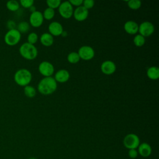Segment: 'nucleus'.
Returning <instances> with one entry per match:
<instances>
[{"mask_svg": "<svg viewBox=\"0 0 159 159\" xmlns=\"http://www.w3.org/2000/svg\"><path fill=\"white\" fill-rule=\"evenodd\" d=\"M57 83L55 78L49 76L42 78L38 84V91L42 94L49 95L56 91Z\"/></svg>", "mask_w": 159, "mask_h": 159, "instance_id": "f257e3e1", "label": "nucleus"}, {"mask_svg": "<svg viewBox=\"0 0 159 159\" xmlns=\"http://www.w3.org/2000/svg\"><path fill=\"white\" fill-rule=\"evenodd\" d=\"M32 73L26 68H21L16 71L14 74V79L15 82L20 86L29 85L32 80Z\"/></svg>", "mask_w": 159, "mask_h": 159, "instance_id": "f03ea898", "label": "nucleus"}, {"mask_svg": "<svg viewBox=\"0 0 159 159\" xmlns=\"http://www.w3.org/2000/svg\"><path fill=\"white\" fill-rule=\"evenodd\" d=\"M19 53L24 58L31 60L37 57L38 50L34 45L25 42L20 45L19 48Z\"/></svg>", "mask_w": 159, "mask_h": 159, "instance_id": "7ed1b4c3", "label": "nucleus"}, {"mask_svg": "<svg viewBox=\"0 0 159 159\" xmlns=\"http://www.w3.org/2000/svg\"><path fill=\"white\" fill-rule=\"evenodd\" d=\"M21 38V34L16 29L9 30L4 35V42L9 46H14L19 43Z\"/></svg>", "mask_w": 159, "mask_h": 159, "instance_id": "20e7f679", "label": "nucleus"}, {"mask_svg": "<svg viewBox=\"0 0 159 159\" xmlns=\"http://www.w3.org/2000/svg\"><path fill=\"white\" fill-rule=\"evenodd\" d=\"M124 145L129 149H136L140 145L139 137L134 134H129L123 140Z\"/></svg>", "mask_w": 159, "mask_h": 159, "instance_id": "39448f33", "label": "nucleus"}, {"mask_svg": "<svg viewBox=\"0 0 159 159\" xmlns=\"http://www.w3.org/2000/svg\"><path fill=\"white\" fill-rule=\"evenodd\" d=\"M73 6L70 4L69 1H66L61 2L58 7V12L65 19L71 17L73 14Z\"/></svg>", "mask_w": 159, "mask_h": 159, "instance_id": "423d86ee", "label": "nucleus"}, {"mask_svg": "<svg viewBox=\"0 0 159 159\" xmlns=\"http://www.w3.org/2000/svg\"><path fill=\"white\" fill-rule=\"evenodd\" d=\"M154 25L152 22L149 21H145L139 25L138 31L139 32L140 35L145 37L151 35L154 32Z\"/></svg>", "mask_w": 159, "mask_h": 159, "instance_id": "0eeeda50", "label": "nucleus"}, {"mask_svg": "<svg viewBox=\"0 0 159 159\" xmlns=\"http://www.w3.org/2000/svg\"><path fill=\"white\" fill-rule=\"evenodd\" d=\"M54 66L49 61H43L39 65V72L45 77L52 76L54 73Z\"/></svg>", "mask_w": 159, "mask_h": 159, "instance_id": "6e6552de", "label": "nucleus"}, {"mask_svg": "<svg viewBox=\"0 0 159 159\" xmlns=\"http://www.w3.org/2000/svg\"><path fill=\"white\" fill-rule=\"evenodd\" d=\"M80 58L84 60H89L94 57V49L88 45L81 47L78 52Z\"/></svg>", "mask_w": 159, "mask_h": 159, "instance_id": "1a4fd4ad", "label": "nucleus"}, {"mask_svg": "<svg viewBox=\"0 0 159 159\" xmlns=\"http://www.w3.org/2000/svg\"><path fill=\"white\" fill-rule=\"evenodd\" d=\"M43 19L42 13L39 11H35V12H32L30 15V24L34 27H39L42 24Z\"/></svg>", "mask_w": 159, "mask_h": 159, "instance_id": "9d476101", "label": "nucleus"}, {"mask_svg": "<svg viewBox=\"0 0 159 159\" xmlns=\"http://www.w3.org/2000/svg\"><path fill=\"white\" fill-rule=\"evenodd\" d=\"M88 9L85 8L83 6L77 7L73 11V16L78 21H83L88 16Z\"/></svg>", "mask_w": 159, "mask_h": 159, "instance_id": "9b49d317", "label": "nucleus"}, {"mask_svg": "<svg viewBox=\"0 0 159 159\" xmlns=\"http://www.w3.org/2000/svg\"><path fill=\"white\" fill-rule=\"evenodd\" d=\"M102 72L106 75H111L114 73L116 70V66L114 62L111 60H106L103 61L101 65Z\"/></svg>", "mask_w": 159, "mask_h": 159, "instance_id": "f8f14e48", "label": "nucleus"}, {"mask_svg": "<svg viewBox=\"0 0 159 159\" xmlns=\"http://www.w3.org/2000/svg\"><path fill=\"white\" fill-rule=\"evenodd\" d=\"M48 30L52 36H59L63 31L62 25L57 21L51 22L48 25Z\"/></svg>", "mask_w": 159, "mask_h": 159, "instance_id": "ddd939ff", "label": "nucleus"}, {"mask_svg": "<svg viewBox=\"0 0 159 159\" xmlns=\"http://www.w3.org/2000/svg\"><path fill=\"white\" fill-rule=\"evenodd\" d=\"M137 148L138 153H139V155H141L142 157L147 158L149 157L152 153V147L148 143L146 142L140 143Z\"/></svg>", "mask_w": 159, "mask_h": 159, "instance_id": "4468645a", "label": "nucleus"}, {"mask_svg": "<svg viewBox=\"0 0 159 159\" xmlns=\"http://www.w3.org/2000/svg\"><path fill=\"white\" fill-rule=\"evenodd\" d=\"M54 78L56 81L60 83H65L69 80L70 73L66 70L61 69L57 71V73L55 75Z\"/></svg>", "mask_w": 159, "mask_h": 159, "instance_id": "2eb2a0df", "label": "nucleus"}, {"mask_svg": "<svg viewBox=\"0 0 159 159\" xmlns=\"http://www.w3.org/2000/svg\"><path fill=\"white\" fill-rule=\"evenodd\" d=\"M124 30L129 34H135L138 32L139 25L137 22L133 20L127 21L124 25Z\"/></svg>", "mask_w": 159, "mask_h": 159, "instance_id": "dca6fc26", "label": "nucleus"}, {"mask_svg": "<svg viewBox=\"0 0 159 159\" xmlns=\"http://www.w3.org/2000/svg\"><path fill=\"white\" fill-rule=\"evenodd\" d=\"M40 42L42 45L46 47L51 46L53 43V37L50 33H43L41 35L40 38Z\"/></svg>", "mask_w": 159, "mask_h": 159, "instance_id": "f3484780", "label": "nucleus"}, {"mask_svg": "<svg viewBox=\"0 0 159 159\" xmlns=\"http://www.w3.org/2000/svg\"><path fill=\"white\" fill-rule=\"evenodd\" d=\"M147 76L151 80H157L159 78V68L157 66H151L147 69Z\"/></svg>", "mask_w": 159, "mask_h": 159, "instance_id": "a211bd4d", "label": "nucleus"}, {"mask_svg": "<svg viewBox=\"0 0 159 159\" xmlns=\"http://www.w3.org/2000/svg\"><path fill=\"white\" fill-rule=\"evenodd\" d=\"M19 2L16 0H11L7 2L6 3V7L7 8L12 12L16 11L19 9Z\"/></svg>", "mask_w": 159, "mask_h": 159, "instance_id": "6ab92c4d", "label": "nucleus"}, {"mask_svg": "<svg viewBox=\"0 0 159 159\" xmlns=\"http://www.w3.org/2000/svg\"><path fill=\"white\" fill-rule=\"evenodd\" d=\"M30 29L29 24L26 21H22L18 24L17 26V30L21 34V33H26L29 31Z\"/></svg>", "mask_w": 159, "mask_h": 159, "instance_id": "aec40b11", "label": "nucleus"}, {"mask_svg": "<svg viewBox=\"0 0 159 159\" xmlns=\"http://www.w3.org/2000/svg\"><path fill=\"white\" fill-rule=\"evenodd\" d=\"M24 92L25 95L28 98H33L36 94L35 89L33 86L30 85H27L24 87Z\"/></svg>", "mask_w": 159, "mask_h": 159, "instance_id": "412c9836", "label": "nucleus"}, {"mask_svg": "<svg viewBox=\"0 0 159 159\" xmlns=\"http://www.w3.org/2000/svg\"><path fill=\"white\" fill-rule=\"evenodd\" d=\"M67 60L71 63H76L80 61V58L78 52H72L68 55Z\"/></svg>", "mask_w": 159, "mask_h": 159, "instance_id": "4be33fe9", "label": "nucleus"}, {"mask_svg": "<svg viewBox=\"0 0 159 159\" xmlns=\"http://www.w3.org/2000/svg\"><path fill=\"white\" fill-rule=\"evenodd\" d=\"M42 14H43V18H45L47 20H50L55 16V10L53 9L47 7L45 9Z\"/></svg>", "mask_w": 159, "mask_h": 159, "instance_id": "5701e85b", "label": "nucleus"}, {"mask_svg": "<svg viewBox=\"0 0 159 159\" xmlns=\"http://www.w3.org/2000/svg\"><path fill=\"white\" fill-rule=\"evenodd\" d=\"M145 42V37L140 34L136 35L134 38V43L137 47L143 46Z\"/></svg>", "mask_w": 159, "mask_h": 159, "instance_id": "b1692460", "label": "nucleus"}, {"mask_svg": "<svg viewBox=\"0 0 159 159\" xmlns=\"http://www.w3.org/2000/svg\"><path fill=\"white\" fill-rule=\"evenodd\" d=\"M128 6L132 9H139L142 4V2L140 0H130L128 1Z\"/></svg>", "mask_w": 159, "mask_h": 159, "instance_id": "393cba45", "label": "nucleus"}, {"mask_svg": "<svg viewBox=\"0 0 159 159\" xmlns=\"http://www.w3.org/2000/svg\"><path fill=\"white\" fill-rule=\"evenodd\" d=\"M37 40H38V35L35 32H31L27 36V42L32 45L35 43Z\"/></svg>", "mask_w": 159, "mask_h": 159, "instance_id": "a878e982", "label": "nucleus"}, {"mask_svg": "<svg viewBox=\"0 0 159 159\" xmlns=\"http://www.w3.org/2000/svg\"><path fill=\"white\" fill-rule=\"evenodd\" d=\"M47 4L48 6V7L54 9L55 8L59 7V6L61 4V1L60 0H47Z\"/></svg>", "mask_w": 159, "mask_h": 159, "instance_id": "bb28decb", "label": "nucleus"}, {"mask_svg": "<svg viewBox=\"0 0 159 159\" xmlns=\"http://www.w3.org/2000/svg\"><path fill=\"white\" fill-rule=\"evenodd\" d=\"M34 1L33 0H20V4L22 6L25 8H29L30 6H33Z\"/></svg>", "mask_w": 159, "mask_h": 159, "instance_id": "cd10ccee", "label": "nucleus"}, {"mask_svg": "<svg viewBox=\"0 0 159 159\" xmlns=\"http://www.w3.org/2000/svg\"><path fill=\"white\" fill-rule=\"evenodd\" d=\"M83 6L87 9L92 8L94 5V1L93 0H84L83 1Z\"/></svg>", "mask_w": 159, "mask_h": 159, "instance_id": "c85d7f7f", "label": "nucleus"}, {"mask_svg": "<svg viewBox=\"0 0 159 159\" xmlns=\"http://www.w3.org/2000/svg\"><path fill=\"white\" fill-rule=\"evenodd\" d=\"M138 152L136 150V149H129V152H128V155L129 156L130 158H136L138 156Z\"/></svg>", "mask_w": 159, "mask_h": 159, "instance_id": "c756f323", "label": "nucleus"}, {"mask_svg": "<svg viewBox=\"0 0 159 159\" xmlns=\"http://www.w3.org/2000/svg\"><path fill=\"white\" fill-rule=\"evenodd\" d=\"M83 0H70L69 2L73 6H75L77 7L80 6L83 4Z\"/></svg>", "mask_w": 159, "mask_h": 159, "instance_id": "7c9ffc66", "label": "nucleus"}, {"mask_svg": "<svg viewBox=\"0 0 159 159\" xmlns=\"http://www.w3.org/2000/svg\"><path fill=\"white\" fill-rule=\"evenodd\" d=\"M7 26L9 28V30L16 29V23L13 20H9L7 23Z\"/></svg>", "mask_w": 159, "mask_h": 159, "instance_id": "2f4dec72", "label": "nucleus"}, {"mask_svg": "<svg viewBox=\"0 0 159 159\" xmlns=\"http://www.w3.org/2000/svg\"><path fill=\"white\" fill-rule=\"evenodd\" d=\"M29 11H30L32 12H34L36 11V7L33 5L29 7Z\"/></svg>", "mask_w": 159, "mask_h": 159, "instance_id": "473e14b6", "label": "nucleus"}, {"mask_svg": "<svg viewBox=\"0 0 159 159\" xmlns=\"http://www.w3.org/2000/svg\"><path fill=\"white\" fill-rule=\"evenodd\" d=\"M61 35L63 37H66V36L68 35V34H67V32H66V31H65V30L64 31V30H63V31L62 32V33H61Z\"/></svg>", "mask_w": 159, "mask_h": 159, "instance_id": "72a5a7b5", "label": "nucleus"}, {"mask_svg": "<svg viewBox=\"0 0 159 159\" xmlns=\"http://www.w3.org/2000/svg\"><path fill=\"white\" fill-rule=\"evenodd\" d=\"M29 159H37V158H34V157H31V158H29Z\"/></svg>", "mask_w": 159, "mask_h": 159, "instance_id": "f704fd0d", "label": "nucleus"}]
</instances>
